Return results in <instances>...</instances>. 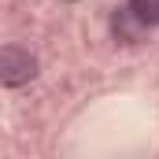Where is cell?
I'll list each match as a JSON object with an SVG mask.
<instances>
[{
    "label": "cell",
    "mask_w": 159,
    "mask_h": 159,
    "mask_svg": "<svg viewBox=\"0 0 159 159\" xmlns=\"http://www.w3.org/2000/svg\"><path fill=\"white\" fill-rule=\"evenodd\" d=\"M126 11L137 19L141 30H156L159 26V0H126Z\"/></svg>",
    "instance_id": "obj_3"
},
{
    "label": "cell",
    "mask_w": 159,
    "mask_h": 159,
    "mask_svg": "<svg viewBox=\"0 0 159 159\" xmlns=\"http://www.w3.org/2000/svg\"><path fill=\"white\" fill-rule=\"evenodd\" d=\"M37 78V56L22 44H4L0 48V85L19 89Z\"/></svg>",
    "instance_id": "obj_1"
},
{
    "label": "cell",
    "mask_w": 159,
    "mask_h": 159,
    "mask_svg": "<svg viewBox=\"0 0 159 159\" xmlns=\"http://www.w3.org/2000/svg\"><path fill=\"white\" fill-rule=\"evenodd\" d=\"M111 34H115L122 44H141V37H144L148 30H141V26H137V19H133L126 7H119V11H115V19H111Z\"/></svg>",
    "instance_id": "obj_2"
}]
</instances>
